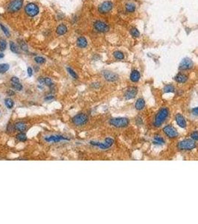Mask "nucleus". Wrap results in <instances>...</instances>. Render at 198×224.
Instances as JSON below:
<instances>
[{
  "mask_svg": "<svg viewBox=\"0 0 198 224\" xmlns=\"http://www.w3.org/2000/svg\"><path fill=\"white\" fill-rule=\"evenodd\" d=\"M93 26H94L95 30L101 33H105L110 30V26H108L106 23L101 20L95 21L93 24Z\"/></svg>",
  "mask_w": 198,
  "mask_h": 224,
  "instance_id": "obj_9",
  "label": "nucleus"
},
{
  "mask_svg": "<svg viewBox=\"0 0 198 224\" xmlns=\"http://www.w3.org/2000/svg\"><path fill=\"white\" fill-rule=\"evenodd\" d=\"M19 44L20 46V48L25 52H28V46L26 43L23 41H19Z\"/></svg>",
  "mask_w": 198,
  "mask_h": 224,
  "instance_id": "obj_36",
  "label": "nucleus"
},
{
  "mask_svg": "<svg viewBox=\"0 0 198 224\" xmlns=\"http://www.w3.org/2000/svg\"><path fill=\"white\" fill-rule=\"evenodd\" d=\"M164 143H165V141H164L163 137H161L160 135H156L153 138V143L154 144L162 145Z\"/></svg>",
  "mask_w": 198,
  "mask_h": 224,
  "instance_id": "obj_24",
  "label": "nucleus"
},
{
  "mask_svg": "<svg viewBox=\"0 0 198 224\" xmlns=\"http://www.w3.org/2000/svg\"><path fill=\"white\" fill-rule=\"evenodd\" d=\"M16 139H17L18 141H22V142H24V141H27V136H26V134L23 132H20L19 133V134H17L16 136Z\"/></svg>",
  "mask_w": 198,
  "mask_h": 224,
  "instance_id": "obj_28",
  "label": "nucleus"
},
{
  "mask_svg": "<svg viewBox=\"0 0 198 224\" xmlns=\"http://www.w3.org/2000/svg\"><path fill=\"white\" fill-rule=\"evenodd\" d=\"M90 143H91V145L98 147L100 148V149H107L108 148L111 147L112 145H113L114 140L111 138H107L105 139V141H104V143L96 142V141H90Z\"/></svg>",
  "mask_w": 198,
  "mask_h": 224,
  "instance_id": "obj_6",
  "label": "nucleus"
},
{
  "mask_svg": "<svg viewBox=\"0 0 198 224\" xmlns=\"http://www.w3.org/2000/svg\"><path fill=\"white\" fill-rule=\"evenodd\" d=\"M5 105H6V107L8 108V109H11L12 108L14 107V102L10 98H7V99H5Z\"/></svg>",
  "mask_w": 198,
  "mask_h": 224,
  "instance_id": "obj_27",
  "label": "nucleus"
},
{
  "mask_svg": "<svg viewBox=\"0 0 198 224\" xmlns=\"http://www.w3.org/2000/svg\"><path fill=\"white\" fill-rule=\"evenodd\" d=\"M113 56L117 60H123L124 59V54L122 51L117 50L113 52Z\"/></svg>",
  "mask_w": 198,
  "mask_h": 224,
  "instance_id": "obj_23",
  "label": "nucleus"
},
{
  "mask_svg": "<svg viewBox=\"0 0 198 224\" xmlns=\"http://www.w3.org/2000/svg\"><path fill=\"white\" fill-rule=\"evenodd\" d=\"M23 6V0H13L8 5V10L9 12L15 13L20 10Z\"/></svg>",
  "mask_w": 198,
  "mask_h": 224,
  "instance_id": "obj_7",
  "label": "nucleus"
},
{
  "mask_svg": "<svg viewBox=\"0 0 198 224\" xmlns=\"http://www.w3.org/2000/svg\"><path fill=\"white\" fill-rule=\"evenodd\" d=\"M103 75H104V79L107 80V82H116V81L118 80V76L117 75L116 73L112 72L111 71H107H107H104V73H103Z\"/></svg>",
  "mask_w": 198,
  "mask_h": 224,
  "instance_id": "obj_13",
  "label": "nucleus"
},
{
  "mask_svg": "<svg viewBox=\"0 0 198 224\" xmlns=\"http://www.w3.org/2000/svg\"><path fill=\"white\" fill-rule=\"evenodd\" d=\"M67 71H68V72L69 73V75H70L73 79H78V76H77V74L76 73V72L74 71L71 67H67Z\"/></svg>",
  "mask_w": 198,
  "mask_h": 224,
  "instance_id": "obj_32",
  "label": "nucleus"
},
{
  "mask_svg": "<svg viewBox=\"0 0 198 224\" xmlns=\"http://www.w3.org/2000/svg\"><path fill=\"white\" fill-rule=\"evenodd\" d=\"M169 115V110L167 108H161L157 114H156V116L154 117V120H153V126L155 127H159L162 126L163 122L165 121V120L168 118Z\"/></svg>",
  "mask_w": 198,
  "mask_h": 224,
  "instance_id": "obj_1",
  "label": "nucleus"
},
{
  "mask_svg": "<svg viewBox=\"0 0 198 224\" xmlns=\"http://www.w3.org/2000/svg\"><path fill=\"white\" fill-rule=\"evenodd\" d=\"M77 46H78L79 48H85L88 45V42L85 37H79L76 41Z\"/></svg>",
  "mask_w": 198,
  "mask_h": 224,
  "instance_id": "obj_18",
  "label": "nucleus"
},
{
  "mask_svg": "<svg viewBox=\"0 0 198 224\" xmlns=\"http://www.w3.org/2000/svg\"><path fill=\"white\" fill-rule=\"evenodd\" d=\"M89 120V117L86 114H78L72 118V122L77 126H82L86 124Z\"/></svg>",
  "mask_w": 198,
  "mask_h": 224,
  "instance_id": "obj_4",
  "label": "nucleus"
},
{
  "mask_svg": "<svg viewBox=\"0 0 198 224\" xmlns=\"http://www.w3.org/2000/svg\"><path fill=\"white\" fill-rule=\"evenodd\" d=\"M140 77H141V75H140V72L139 70H133L130 73V81L133 82H138L140 79Z\"/></svg>",
  "mask_w": 198,
  "mask_h": 224,
  "instance_id": "obj_17",
  "label": "nucleus"
},
{
  "mask_svg": "<svg viewBox=\"0 0 198 224\" xmlns=\"http://www.w3.org/2000/svg\"><path fill=\"white\" fill-rule=\"evenodd\" d=\"M193 66L194 64L192 61L188 58H185L183 59V61L180 62L179 69L180 70H188L192 69Z\"/></svg>",
  "mask_w": 198,
  "mask_h": 224,
  "instance_id": "obj_11",
  "label": "nucleus"
},
{
  "mask_svg": "<svg viewBox=\"0 0 198 224\" xmlns=\"http://www.w3.org/2000/svg\"><path fill=\"white\" fill-rule=\"evenodd\" d=\"M28 75L30 77L32 76V75H33V70H32V69L31 67L28 68Z\"/></svg>",
  "mask_w": 198,
  "mask_h": 224,
  "instance_id": "obj_40",
  "label": "nucleus"
},
{
  "mask_svg": "<svg viewBox=\"0 0 198 224\" xmlns=\"http://www.w3.org/2000/svg\"><path fill=\"white\" fill-rule=\"evenodd\" d=\"M8 95H9V96H10V95H14V92H13V91H8Z\"/></svg>",
  "mask_w": 198,
  "mask_h": 224,
  "instance_id": "obj_43",
  "label": "nucleus"
},
{
  "mask_svg": "<svg viewBox=\"0 0 198 224\" xmlns=\"http://www.w3.org/2000/svg\"><path fill=\"white\" fill-rule=\"evenodd\" d=\"M175 120H176L177 124L178 126L180 128H185L187 126V122H186L185 118H184V117H183L182 114H177L175 116Z\"/></svg>",
  "mask_w": 198,
  "mask_h": 224,
  "instance_id": "obj_15",
  "label": "nucleus"
},
{
  "mask_svg": "<svg viewBox=\"0 0 198 224\" xmlns=\"http://www.w3.org/2000/svg\"><path fill=\"white\" fill-rule=\"evenodd\" d=\"M145 101L143 98H139L137 99V101L136 102V104H135V108L136 110H139V111H141L144 108H145Z\"/></svg>",
  "mask_w": 198,
  "mask_h": 224,
  "instance_id": "obj_20",
  "label": "nucleus"
},
{
  "mask_svg": "<svg viewBox=\"0 0 198 224\" xmlns=\"http://www.w3.org/2000/svg\"><path fill=\"white\" fill-rule=\"evenodd\" d=\"M130 35H131L133 37H139L140 36L139 31L136 28H135V27H133V28L130 29Z\"/></svg>",
  "mask_w": 198,
  "mask_h": 224,
  "instance_id": "obj_26",
  "label": "nucleus"
},
{
  "mask_svg": "<svg viewBox=\"0 0 198 224\" xmlns=\"http://www.w3.org/2000/svg\"><path fill=\"white\" fill-rule=\"evenodd\" d=\"M136 5L135 4H133L132 2H128L125 5V10L127 13H133L136 10Z\"/></svg>",
  "mask_w": 198,
  "mask_h": 224,
  "instance_id": "obj_22",
  "label": "nucleus"
},
{
  "mask_svg": "<svg viewBox=\"0 0 198 224\" xmlns=\"http://www.w3.org/2000/svg\"><path fill=\"white\" fill-rule=\"evenodd\" d=\"M192 113L194 115H198V107L194 108L192 109Z\"/></svg>",
  "mask_w": 198,
  "mask_h": 224,
  "instance_id": "obj_41",
  "label": "nucleus"
},
{
  "mask_svg": "<svg viewBox=\"0 0 198 224\" xmlns=\"http://www.w3.org/2000/svg\"><path fill=\"white\" fill-rule=\"evenodd\" d=\"M12 87L16 90V91H21L22 90V85L20 84V82H17V83H14L12 82Z\"/></svg>",
  "mask_w": 198,
  "mask_h": 224,
  "instance_id": "obj_34",
  "label": "nucleus"
},
{
  "mask_svg": "<svg viewBox=\"0 0 198 224\" xmlns=\"http://www.w3.org/2000/svg\"><path fill=\"white\" fill-rule=\"evenodd\" d=\"M7 42L4 38H0V51L3 52L6 49Z\"/></svg>",
  "mask_w": 198,
  "mask_h": 224,
  "instance_id": "obj_30",
  "label": "nucleus"
},
{
  "mask_svg": "<svg viewBox=\"0 0 198 224\" xmlns=\"http://www.w3.org/2000/svg\"><path fill=\"white\" fill-rule=\"evenodd\" d=\"M163 91L165 93H173L175 92V87L172 85H167L164 87Z\"/></svg>",
  "mask_w": 198,
  "mask_h": 224,
  "instance_id": "obj_25",
  "label": "nucleus"
},
{
  "mask_svg": "<svg viewBox=\"0 0 198 224\" xmlns=\"http://www.w3.org/2000/svg\"><path fill=\"white\" fill-rule=\"evenodd\" d=\"M54 98V97L53 96H49V97H46V98H45V100H51V99H52Z\"/></svg>",
  "mask_w": 198,
  "mask_h": 224,
  "instance_id": "obj_42",
  "label": "nucleus"
},
{
  "mask_svg": "<svg viewBox=\"0 0 198 224\" xmlns=\"http://www.w3.org/2000/svg\"><path fill=\"white\" fill-rule=\"evenodd\" d=\"M0 28H1V29L2 30V31L4 32V34H5V35L7 36V37H10V32H9V31L8 30V29H7L5 26H3L2 23H0Z\"/></svg>",
  "mask_w": 198,
  "mask_h": 224,
  "instance_id": "obj_37",
  "label": "nucleus"
},
{
  "mask_svg": "<svg viewBox=\"0 0 198 224\" xmlns=\"http://www.w3.org/2000/svg\"><path fill=\"white\" fill-rule=\"evenodd\" d=\"M10 81H11V82H14V83H17V82H20V79L17 77L14 76L11 78Z\"/></svg>",
  "mask_w": 198,
  "mask_h": 224,
  "instance_id": "obj_39",
  "label": "nucleus"
},
{
  "mask_svg": "<svg viewBox=\"0 0 198 224\" xmlns=\"http://www.w3.org/2000/svg\"><path fill=\"white\" fill-rule=\"evenodd\" d=\"M3 57H4V54H3V53H1V52H0V59H1V58H2Z\"/></svg>",
  "mask_w": 198,
  "mask_h": 224,
  "instance_id": "obj_44",
  "label": "nucleus"
},
{
  "mask_svg": "<svg viewBox=\"0 0 198 224\" xmlns=\"http://www.w3.org/2000/svg\"><path fill=\"white\" fill-rule=\"evenodd\" d=\"M14 128L17 131H20L21 132H25L27 129V126L25 122H18L14 125Z\"/></svg>",
  "mask_w": 198,
  "mask_h": 224,
  "instance_id": "obj_21",
  "label": "nucleus"
},
{
  "mask_svg": "<svg viewBox=\"0 0 198 224\" xmlns=\"http://www.w3.org/2000/svg\"><path fill=\"white\" fill-rule=\"evenodd\" d=\"M113 8V3L111 1H104L98 7V12L102 14H106Z\"/></svg>",
  "mask_w": 198,
  "mask_h": 224,
  "instance_id": "obj_8",
  "label": "nucleus"
},
{
  "mask_svg": "<svg viewBox=\"0 0 198 224\" xmlns=\"http://www.w3.org/2000/svg\"><path fill=\"white\" fill-rule=\"evenodd\" d=\"M174 80L177 82H178V83L184 84V83H185V82H187V80H188V76H186L184 73H180L179 72V73H178L176 76L174 77Z\"/></svg>",
  "mask_w": 198,
  "mask_h": 224,
  "instance_id": "obj_16",
  "label": "nucleus"
},
{
  "mask_svg": "<svg viewBox=\"0 0 198 224\" xmlns=\"http://www.w3.org/2000/svg\"><path fill=\"white\" fill-rule=\"evenodd\" d=\"M45 140L48 142H59L61 141H69L70 139L66 138L65 136L63 135H51V136H48L45 138Z\"/></svg>",
  "mask_w": 198,
  "mask_h": 224,
  "instance_id": "obj_14",
  "label": "nucleus"
},
{
  "mask_svg": "<svg viewBox=\"0 0 198 224\" xmlns=\"http://www.w3.org/2000/svg\"><path fill=\"white\" fill-rule=\"evenodd\" d=\"M25 12L27 15L31 17L37 16L40 12V8L37 5L34 3H28L25 7Z\"/></svg>",
  "mask_w": 198,
  "mask_h": 224,
  "instance_id": "obj_5",
  "label": "nucleus"
},
{
  "mask_svg": "<svg viewBox=\"0 0 198 224\" xmlns=\"http://www.w3.org/2000/svg\"><path fill=\"white\" fill-rule=\"evenodd\" d=\"M163 132L165 133V135L169 138H177L179 134L177 129L174 127H173L172 126L168 125L163 128Z\"/></svg>",
  "mask_w": 198,
  "mask_h": 224,
  "instance_id": "obj_10",
  "label": "nucleus"
},
{
  "mask_svg": "<svg viewBox=\"0 0 198 224\" xmlns=\"http://www.w3.org/2000/svg\"><path fill=\"white\" fill-rule=\"evenodd\" d=\"M196 147V143L192 139H186L177 143L178 149L182 151H190Z\"/></svg>",
  "mask_w": 198,
  "mask_h": 224,
  "instance_id": "obj_2",
  "label": "nucleus"
},
{
  "mask_svg": "<svg viewBox=\"0 0 198 224\" xmlns=\"http://www.w3.org/2000/svg\"><path fill=\"white\" fill-rule=\"evenodd\" d=\"M9 64H0V74L5 73L9 70Z\"/></svg>",
  "mask_w": 198,
  "mask_h": 224,
  "instance_id": "obj_29",
  "label": "nucleus"
},
{
  "mask_svg": "<svg viewBox=\"0 0 198 224\" xmlns=\"http://www.w3.org/2000/svg\"><path fill=\"white\" fill-rule=\"evenodd\" d=\"M68 31L67 26L65 24H61L57 27L56 29V33L57 35L61 36L65 35Z\"/></svg>",
  "mask_w": 198,
  "mask_h": 224,
  "instance_id": "obj_19",
  "label": "nucleus"
},
{
  "mask_svg": "<svg viewBox=\"0 0 198 224\" xmlns=\"http://www.w3.org/2000/svg\"><path fill=\"white\" fill-rule=\"evenodd\" d=\"M191 139H192L193 141H198V132L197 131H195V132H194L191 133Z\"/></svg>",
  "mask_w": 198,
  "mask_h": 224,
  "instance_id": "obj_38",
  "label": "nucleus"
},
{
  "mask_svg": "<svg viewBox=\"0 0 198 224\" xmlns=\"http://www.w3.org/2000/svg\"><path fill=\"white\" fill-rule=\"evenodd\" d=\"M138 93V88L136 87H130L127 89V91H125L124 97L125 98V99H132L133 98H135L136 96L137 95Z\"/></svg>",
  "mask_w": 198,
  "mask_h": 224,
  "instance_id": "obj_12",
  "label": "nucleus"
},
{
  "mask_svg": "<svg viewBox=\"0 0 198 224\" xmlns=\"http://www.w3.org/2000/svg\"><path fill=\"white\" fill-rule=\"evenodd\" d=\"M10 51L12 52H14V53H20L17 46L13 41H10Z\"/></svg>",
  "mask_w": 198,
  "mask_h": 224,
  "instance_id": "obj_31",
  "label": "nucleus"
},
{
  "mask_svg": "<svg viewBox=\"0 0 198 224\" xmlns=\"http://www.w3.org/2000/svg\"><path fill=\"white\" fill-rule=\"evenodd\" d=\"M44 83H45L46 85L49 87H51L54 85L53 82H52V80H51L50 78H44Z\"/></svg>",
  "mask_w": 198,
  "mask_h": 224,
  "instance_id": "obj_35",
  "label": "nucleus"
},
{
  "mask_svg": "<svg viewBox=\"0 0 198 224\" xmlns=\"http://www.w3.org/2000/svg\"><path fill=\"white\" fill-rule=\"evenodd\" d=\"M34 61H35L36 63L37 64H43L46 62V58H44L43 57H40V56H37V57H35L34 58Z\"/></svg>",
  "mask_w": 198,
  "mask_h": 224,
  "instance_id": "obj_33",
  "label": "nucleus"
},
{
  "mask_svg": "<svg viewBox=\"0 0 198 224\" xmlns=\"http://www.w3.org/2000/svg\"><path fill=\"white\" fill-rule=\"evenodd\" d=\"M110 124L116 128H124L129 125V120L125 117H116L110 120Z\"/></svg>",
  "mask_w": 198,
  "mask_h": 224,
  "instance_id": "obj_3",
  "label": "nucleus"
}]
</instances>
